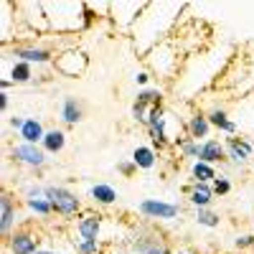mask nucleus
Returning a JSON list of instances; mask_svg holds the SVG:
<instances>
[{"instance_id":"1","label":"nucleus","mask_w":254,"mask_h":254,"mask_svg":"<svg viewBox=\"0 0 254 254\" xmlns=\"http://www.w3.org/2000/svg\"><path fill=\"white\" fill-rule=\"evenodd\" d=\"M183 10H186L183 3H153L150 0V5L145 8V13L137 18L135 28L130 31L135 51L140 56H147L155 46L165 44L178 20V13Z\"/></svg>"},{"instance_id":"2","label":"nucleus","mask_w":254,"mask_h":254,"mask_svg":"<svg viewBox=\"0 0 254 254\" xmlns=\"http://www.w3.org/2000/svg\"><path fill=\"white\" fill-rule=\"evenodd\" d=\"M84 0H44V13L49 20V33L74 36L84 31Z\"/></svg>"},{"instance_id":"3","label":"nucleus","mask_w":254,"mask_h":254,"mask_svg":"<svg viewBox=\"0 0 254 254\" xmlns=\"http://www.w3.org/2000/svg\"><path fill=\"white\" fill-rule=\"evenodd\" d=\"M5 54H10L18 61H26L31 66H54V61L59 56V51L49 44H38V41H20L5 49Z\"/></svg>"},{"instance_id":"4","label":"nucleus","mask_w":254,"mask_h":254,"mask_svg":"<svg viewBox=\"0 0 254 254\" xmlns=\"http://www.w3.org/2000/svg\"><path fill=\"white\" fill-rule=\"evenodd\" d=\"M46 198L54 206V214L61 219H76L84 211L81 198L64 183H46Z\"/></svg>"},{"instance_id":"5","label":"nucleus","mask_w":254,"mask_h":254,"mask_svg":"<svg viewBox=\"0 0 254 254\" xmlns=\"http://www.w3.org/2000/svg\"><path fill=\"white\" fill-rule=\"evenodd\" d=\"M145 64H147V71L160 76V79H173L176 71H178V51L171 41H165V44L155 46L150 54L145 56Z\"/></svg>"},{"instance_id":"6","label":"nucleus","mask_w":254,"mask_h":254,"mask_svg":"<svg viewBox=\"0 0 254 254\" xmlns=\"http://www.w3.org/2000/svg\"><path fill=\"white\" fill-rule=\"evenodd\" d=\"M147 5H150V0H115V3H110L112 26L122 33H130Z\"/></svg>"},{"instance_id":"7","label":"nucleus","mask_w":254,"mask_h":254,"mask_svg":"<svg viewBox=\"0 0 254 254\" xmlns=\"http://www.w3.org/2000/svg\"><path fill=\"white\" fill-rule=\"evenodd\" d=\"M10 160L26 171H33V173H41L44 168L49 165V155L41 145H31V142H13L10 145Z\"/></svg>"},{"instance_id":"8","label":"nucleus","mask_w":254,"mask_h":254,"mask_svg":"<svg viewBox=\"0 0 254 254\" xmlns=\"http://www.w3.org/2000/svg\"><path fill=\"white\" fill-rule=\"evenodd\" d=\"M87 69H89V56L76 46L66 49V51H59V56L54 61V71L66 76V79H79L87 74Z\"/></svg>"},{"instance_id":"9","label":"nucleus","mask_w":254,"mask_h":254,"mask_svg":"<svg viewBox=\"0 0 254 254\" xmlns=\"http://www.w3.org/2000/svg\"><path fill=\"white\" fill-rule=\"evenodd\" d=\"M137 214L147 221H176L181 216V206L173 201H165V198L147 196L137 203Z\"/></svg>"},{"instance_id":"10","label":"nucleus","mask_w":254,"mask_h":254,"mask_svg":"<svg viewBox=\"0 0 254 254\" xmlns=\"http://www.w3.org/2000/svg\"><path fill=\"white\" fill-rule=\"evenodd\" d=\"M41 249V237L28 226H18L5 239V254H36Z\"/></svg>"},{"instance_id":"11","label":"nucleus","mask_w":254,"mask_h":254,"mask_svg":"<svg viewBox=\"0 0 254 254\" xmlns=\"http://www.w3.org/2000/svg\"><path fill=\"white\" fill-rule=\"evenodd\" d=\"M102 226H104L102 214H97V211H81L74 221V239L97 242V239H102Z\"/></svg>"},{"instance_id":"12","label":"nucleus","mask_w":254,"mask_h":254,"mask_svg":"<svg viewBox=\"0 0 254 254\" xmlns=\"http://www.w3.org/2000/svg\"><path fill=\"white\" fill-rule=\"evenodd\" d=\"M15 229H18V203L10 190H3V196H0V234H3V239H8Z\"/></svg>"},{"instance_id":"13","label":"nucleus","mask_w":254,"mask_h":254,"mask_svg":"<svg viewBox=\"0 0 254 254\" xmlns=\"http://www.w3.org/2000/svg\"><path fill=\"white\" fill-rule=\"evenodd\" d=\"M226 147V160L234 163V165H247L254 158V142L249 137H226L224 140Z\"/></svg>"},{"instance_id":"14","label":"nucleus","mask_w":254,"mask_h":254,"mask_svg":"<svg viewBox=\"0 0 254 254\" xmlns=\"http://www.w3.org/2000/svg\"><path fill=\"white\" fill-rule=\"evenodd\" d=\"M163 249H168V244L163 242V237L158 231L150 229H140L132 237V254H160Z\"/></svg>"},{"instance_id":"15","label":"nucleus","mask_w":254,"mask_h":254,"mask_svg":"<svg viewBox=\"0 0 254 254\" xmlns=\"http://www.w3.org/2000/svg\"><path fill=\"white\" fill-rule=\"evenodd\" d=\"M84 117H87V110H84V102L79 97H64L61 104H59V120L66 125V127H76L84 122Z\"/></svg>"},{"instance_id":"16","label":"nucleus","mask_w":254,"mask_h":254,"mask_svg":"<svg viewBox=\"0 0 254 254\" xmlns=\"http://www.w3.org/2000/svg\"><path fill=\"white\" fill-rule=\"evenodd\" d=\"M183 130H186V135L188 137H193V140H198V142H203V140H208L211 137V122H208V117H206V112H190L188 115V120L183 122Z\"/></svg>"},{"instance_id":"17","label":"nucleus","mask_w":254,"mask_h":254,"mask_svg":"<svg viewBox=\"0 0 254 254\" xmlns=\"http://www.w3.org/2000/svg\"><path fill=\"white\" fill-rule=\"evenodd\" d=\"M186 198L193 208H211L216 201V193L211 188V183H190L186 188Z\"/></svg>"},{"instance_id":"18","label":"nucleus","mask_w":254,"mask_h":254,"mask_svg":"<svg viewBox=\"0 0 254 254\" xmlns=\"http://www.w3.org/2000/svg\"><path fill=\"white\" fill-rule=\"evenodd\" d=\"M87 198L92 201V203H97V206H115L117 203V198H120V190L112 186V183H104V181H99V183H92L89 188H87Z\"/></svg>"},{"instance_id":"19","label":"nucleus","mask_w":254,"mask_h":254,"mask_svg":"<svg viewBox=\"0 0 254 254\" xmlns=\"http://www.w3.org/2000/svg\"><path fill=\"white\" fill-rule=\"evenodd\" d=\"M198 160H203V163H208V165H221L224 160H226V147H224V142L219 140V137H208V140H203L201 142V155H198Z\"/></svg>"},{"instance_id":"20","label":"nucleus","mask_w":254,"mask_h":254,"mask_svg":"<svg viewBox=\"0 0 254 254\" xmlns=\"http://www.w3.org/2000/svg\"><path fill=\"white\" fill-rule=\"evenodd\" d=\"M44 137H46L44 122H41L38 117H26V125H23V130L18 132V140L20 142H31V145H41Z\"/></svg>"},{"instance_id":"21","label":"nucleus","mask_w":254,"mask_h":254,"mask_svg":"<svg viewBox=\"0 0 254 254\" xmlns=\"http://www.w3.org/2000/svg\"><path fill=\"white\" fill-rule=\"evenodd\" d=\"M5 76L13 81V87H23V84H33L36 81L33 79V66L26 64V61H18V59H13V64L5 71Z\"/></svg>"},{"instance_id":"22","label":"nucleus","mask_w":254,"mask_h":254,"mask_svg":"<svg viewBox=\"0 0 254 254\" xmlns=\"http://www.w3.org/2000/svg\"><path fill=\"white\" fill-rule=\"evenodd\" d=\"M130 158L137 165V171H153V168L158 165V150L153 145H137Z\"/></svg>"},{"instance_id":"23","label":"nucleus","mask_w":254,"mask_h":254,"mask_svg":"<svg viewBox=\"0 0 254 254\" xmlns=\"http://www.w3.org/2000/svg\"><path fill=\"white\" fill-rule=\"evenodd\" d=\"M41 147L46 150V155L64 153V147H66V130H61V127H49L44 142H41Z\"/></svg>"},{"instance_id":"24","label":"nucleus","mask_w":254,"mask_h":254,"mask_svg":"<svg viewBox=\"0 0 254 254\" xmlns=\"http://www.w3.org/2000/svg\"><path fill=\"white\" fill-rule=\"evenodd\" d=\"M23 203H26V211H28V214L36 216V219H41V221H49V219L54 216V206H51V201H49L46 196L26 198Z\"/></svg>"},{"instance_id":"25","label":"nucleus","mask_w":254,"mask_h":254,"mask_svg":"<svg viewBox=\"0 0 254 254\" xmlns=\"http://www.w3.org/2000/svg\"><path fill=\"white\" fill-rule=\"evenodd\" d=\"M190 178H193V183H214L219 178L216 165H208L203 160H193L190 163Z\"/></svg>"},{"instance_id":"26","label":"nucleus","mask_w":254,"mask_h":254,"mask_svg":"<svg viewBox=\"0 0 254 254\" xmlns=\"http://www.w3.org/2000/svg\"><path fill=\"white\" fill-rule=\"evenodd\" d=\"M135 102L145 104V107H163V102H165V89L163 87H145V89H137V97Z\"/></svg>"},{"instance_id":"27","label":"nucleus","mask_w":254,"mask_h":254,"mask_svg":"<svg viewBox=\"0 0 254 254\" xmlns=\"http://www.w3.org/2000/svg\"><path fill=\"white\" fill-rule=\"evenodd\" d=\"M0 8H3V28H0V36H3V46L8 49L10 41H13V36H15L13 15H10V10H15V3H10V0H3V3H0Z\"/></svg>"},{"instance_id":"28","label":"nucleus","mask_w":254,"mask_h":254,"mask_svg":"<svg viewBox=\"0 0 254 254\" xmlns=\"http://www.w3.org/2000/svg\"><path fill=\"white\" fill-rule=\"evenodd\" d=\"M176 150H178L181 158L198 160V155H201V142L193 140V137H188V135H183V137H176Z\"/></svg>"},{"instance_id":"29","label":"nucleus","mask_w":254,"mask_h":254,"mask_svg":"<svg viewBox=\"0 0 254 254\" xmlns=\"http://www.w3.org/2000/svg\"><path fill=\"white\" fill-rule=\"evenodd\" d=\"M196 224L206 226V229H219L221 226V216L214 208H196Z\"/></svg>"},{"instance_id":"30","label":"nucleus","mask_w":254,"mask_h":254,"mask_svg":"<svg viewBox=\"0 0 254 254\" xmlns=\"http://www.w3.org/2000/svg\"><path fill=\"white\" fill-rule=\"evenodd\" d=\"M206 117H208V122H211V127L219 132L221 127H226L229 122H231V115H229V110L226 107H211L208 112H206Z\"/></svg>"},{"instance_id":"31","label":"nucleus","mask_w":254,"mask_h":254,"mask_svg":"<svg viewBox=\"0 0 254 254\" xmlns=\"http://www.w3.org/2000/svg\"><path fill=\"white\" fill-rule=\"evenodd\" d=\"M71 244H74V252H76V254H104V244H102V239H97V242H89V239H74Z\"/></svg>"},{"instance_id":"32","label":"nucleus","mask_w":254,"mask_h":254,"mask_svg":"<svg viewBox=\"0 0 254 254\" xmlns=\"http://www.w3.org/2000/svg\"><path fill=\"white\" fill-rule=\"evenodd\" d=\"M38 196H46V183L31 181V183L23 186V201H26V198H38Z\"/></svg>"},{"instance_id":"33","label":"nucleus","mask_w":254,"mask_h":254,"mask_svg":"<svg viewBox=\"0 0 254 254\" xmlns=\"http://www.w3.org/2000/svg\"><path fill=\"white\" fill-rule=\"evenodd\" d=\"M211 188H214L216 198H221V196H229V193H231V188H234V186H231V181H229L226 176H219L214 183H211Z\"/></svg>"},{"instance_id":"34","label":"nucleus","mask_w":254,"mask_h":254,"mask_svg":"<svg viewBox=\"0 0 254 254\" xmlns=\"http://www.w3.org/2000/svg\"><path fill=\"white\" fill-rule=\"evenodd\" d=\"M147 112H150V107H145V104L140 102H132V110H130V117L140 125H147Z\"/></svg>"},{"instance_id":"35","label":"nucleus","mask_w":254,"mask_h":254,"mask_svg":"<svg viewBox=\"0 0 254 254\" xmlns=\"http://www.w3.org/2000/svg\"><path fill=\"white\" fill-rule=\"evenodd\" d=\"M234 249H237V252H249V249H254V234H239V237L234 239Z\"/></svg>"},{"instance_id":"36","label":"nucleus","mask_w":254,"mask_h":254,"mask_svg":"<svg viewBox=\"0 0 254 254\" xmlns=\"http://www.w3.org/2000/svg\"><path fill=\"white\" fill-rule=\"evenodd\" d=\"M117 173H122L125 178H130V176H135V173H137V165L132 163V158L120 160V163H117Z\"/></svg>"},{"instance_id":"37","label":"nucleus","mask_w":254,"mask_h":254,"mask_svg":"<svg viewBox=\"0 0 254 254\" xmlns=\"http://www.w3.org/2000/svg\"><path fill=\"white\" fill-rule=\"evenodd\" d=\"M150 79H153V74L147 71V69H140V71H135V74H132V81L137 84L140 89H145V87H150Z\"/></svg>"},{"instance_id":"38","label":"nucleus","mask_w":254,"mask_h":254,"mask_svg":"<svg viewBox=\"0 0 254 254\" xmlns=\"http://www.w3.org/2000/svg\"><path fill=\"white\" fill-rule=\"evenodd\" d=\"M23 125H26V117H23V115H13V117H8V127H10L15 135L23 130Z\"/></svg>"},{"instance_id":"39","label":"nucleus","mask_w":254,"mask_h":254,"mask_svg":"<svg viewBox=\"0 0 254 254\" xmlns=\"http://www.w3.org/2000/svg\"><path fill=\"white\" fill-rule=\"evenodd\" d=\"M8 107H10V94L8 92H0V112H8Z\"/></svg>"},{"instance_id":"40","label":"nucleus","mask_w":254,"mask_h":254,"mask_svg":"<svg viewBox=\"0 0 254 254\" xmlns=\"http://www.w3.org/2000/svg\"><path fill=\"white\" fill-rule=\"evenodd\" d=\"M13 87V81L8 79V76H3V79H0V92H8Z\"/></svg>"},{"instance_id":"41","label":"nucleus","mask_w":254,"mask_h":254,"mask_svg":"<svg viewBox=\"0 0 254 254\" xmlns=\"http://www.w3.org/2000/svg\"><path fill=\"white\" fill-rule=\"evenodd\" d=\"M176 254H196V249H190V247H178Z\"/></svg>"},{"instance_id":"42","label":"nucleus","mask_w":254,"mask_h":254,"mask_svg":"<svg viewBox=\"0 0 254 254\" xmlns=\"http://www.w3.org/2000/svg\"><path fill=\"white\" fill-rule=\"evenodd\" d=\"M36 254H56V252H54V249H49V247H41Z\"/></svg>"},{"instance_id":"43","label":"nucleus","mask_w":254,"mask_h":254,"mask_svg":"<svg viewBox=\"0 0 254 254\" xmlns=\"http://www.w3.org/2000/svg\"><path fill=\"white\" fill-rule=\"evenodd\" d=\"M160 254H176V249H171V247H168V249H163Z\"/></svg>"}]
</instances>
